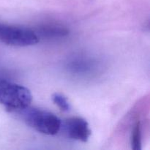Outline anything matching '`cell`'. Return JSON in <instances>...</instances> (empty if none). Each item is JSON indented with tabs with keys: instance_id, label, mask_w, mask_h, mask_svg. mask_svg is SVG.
<instances>
[{
	"instance_id": "1",
	"label": "cell",
	"mask_w": 150,
	"mask_h": 150,
	"mask_svg": "<svg viewBox=\"0 0 150 150\" xmlns=\"http://www.w3.org/2000/svg\"><path fill=\"white\" fill-rule=\"evenodd\" d=\"M25 122L36 131L48 136H54L59 132L62 121L53 113L46 110L27 108L18 111Z\"/></svg>"
},
{
	"instance_id": "2",
	"label": "cell",
	"mask_w": 150,
	"mask_h": 150,
	"mask_svg": "<svg viewBox=\"0 0 150 150\" xmlns=\"http://www.w3.org/2000/svg\"><path fill=\"white\" fill-rule=\"evenodd\" d=\"M32 100V95L28 88L0 79V104L10 111H18L27 108Z\"/></svg>"
},
{
	"instance_id": "3",
	"label": "cell",
	"mask_w": 150,
	"mask_h": 150,
	"mask_svg": "<svg viewBox=\"0 0 150 150\" xmlns=\"http://www.w3.org/2000/svg\"><path fill=\"white\" fill-rule=\"evenodd\" d=\"M40 41L35 30L16 26L0 23V42L16 47H26L35 45Z\"/></svg>"
},
{
	"instance_id": "4",
	"label": "cell",
	"mask_w": 150,
	"mask_h": 150,
	"mask_svg": "<svg viewBox=\"0 0 150 150\" xmlns=\"http://www.w3.org/2000/svg\"><path fill=\"white\" fill-rule=\"evenodd\" d=\"M62 126L64 127L67 137L79 142H86L92 134L89 124L82 117H73L67 119Z\"/></svg>"
},
{
	"instance_id": "5",
	"label": "cell",
	"mask_w": 150,
	"mask_h": 150,
	"mask_svg": "<svg viewBox=\"0 0 150 150\" xmlns=\"http://www.w3.org/2000/svg\"><path fill=\"white\" fill-rule=\"evenodd\" d=\"M37 35L39 39L42 38H53L64 37L68 35L69 30L67 28L55 23H48L40 26L36 31Z\"/></svg>"
},
{
	"instance_id": "6",
	"label": "cell",
	"mask_w": 150,
	"mask_h": 150,
	"mask_svg": "<svg viewBox=\"0 0 150 150\" xmlns=\"http://www.w3.org/2000/svg\"><path fill=\"white\" fill-rule=\"evenodd\" d=\"M130 144L133 150L142 149V127L141 122L138 120L134 125L130 136Z\"/></svg>"
},
{
	"instance_id": "7",
	"label": "cell",
	"mask_w": 150,
	"mask_h": 150,
	"mask_svg": "<svg viewBox=\"0 0 150 150\" xmlns=\"http://www.w3.org/2000/svg\"><path fill=\"white\" fill-rule=\"evenodd\" d=\"M52 100L55 105H57L60 110L63 111H69L71 108L68 99L61 93H54L52 95Z\"/></svg>"
}]
</instances>
